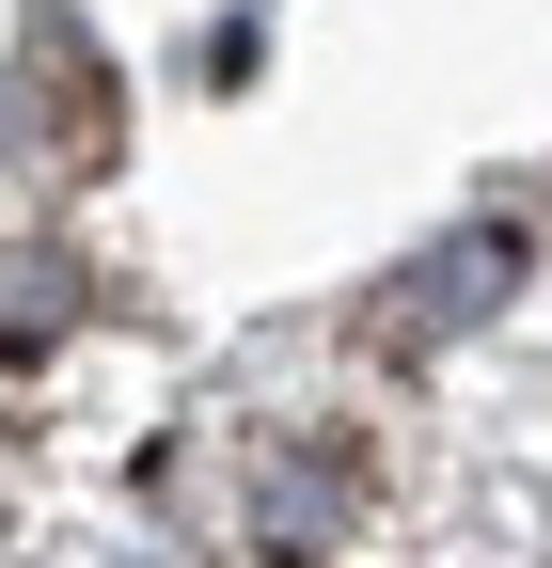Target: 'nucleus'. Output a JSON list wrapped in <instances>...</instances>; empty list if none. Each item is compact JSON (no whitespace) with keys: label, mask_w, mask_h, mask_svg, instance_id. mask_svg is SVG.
Listing matches in <instances>:
<instances>
[{"label":"nucleus","mask_w":552,"mask_h":568,"mask_svg":"<svg viewBox=\"0 0 552 568\" xmlns=\"http://www.w3.org/2000/svg\"><path fill=\"white\" fill-rule=\"evenodd\" d=\"M505 284H521V237L490 222V237H442L427 253V284H410V301H395V347H427L442 316H473V301H505Z\"/></svg>","instance_id":"obj_1"}]
</instances>
